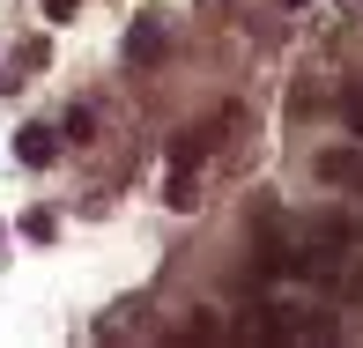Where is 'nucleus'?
<instances>
[{"mask_svg":"<svg viewBox=\"0 0 363 348\" xmlns=\"http://www.w3.org/2000/svg\"><path fill=\"white\" fill-rule=\"evenodd\" d=\"M126 60L148 67V60H163V15H141L134 30H126Z\"/></svg>","mask_w":363,"mask_h":348,"instance_id":"obj_3","label":"nucleus"},{"mask_svg":"<svg viewBox=\"0 0 363 348\" xmlns=\"http://www.w3.org/2000/svg\"><path fill=\"white\" fill-rule=\"evenodd\" d=\"M15 156H23L30 171H45V163L60 156V134H52V126H23V141H15Z\"/></svg>","mask_w":363,"mask_h":348,"instance_id":"obj_4","label":"nucleus"},{"mask_svg":"<svg viewBox=\"0 0 363 348\" xmlns=\"http://www.w3.org/2000/svg\"><path fill=\"white\" fill-rule=\"evenodd\" d=\"M349 119H356V141H363V96H356V111H349Z\"/></svg>","mask_w":363,"mask_h":348,"instance_id":"obj_7","label":"nucleus"},{"mask_svg":"<svg viewBox=\"0 0 363 348\" xmlns=\"http://www.w3.org/2000/svg\"><path fill=\"white\" fill-rule=\"evenodd\" d=\"M23 237L52 245V237H60V215H52V208H30V215H23Z\"/></svg>","mask_w":363,"mask_h":348,"instance_id":"obj_5","label":"nucleus"},{"mask_svg":"<svg viewBox=\"0 0 363 348\" xmlns=\"http://www.w3.org/2000/svg\"><path fill=\"white\" fill-rule=\"evenodd\" d=\"M289 8H304V0H289Z\"/></svg>","mask_w":363,"mask_h":348,"instance_id":"obj_8","label":"nucleus"},{"mask_svg":"<svg viewBox=\"0 0 363 348\" xmlns=\"http://www.w3.org/2000/svg\"><path fill=\"white\" fill-rule=\"evenodd\" d=\"M223 126H230V111H216V119H208V126H193V134H178V148H171V156H178V171H193V163H201L208 148L223 141Z\"/></svg>","mask_w":363,"mask_h":348,"instance_id":"obj_2","label":"nucleus"},{"mask_svg":"<svg viewBox=\"0 0 363 348\" xmlns=\"http://www.w3.org/2000/svg\"><path fill=\"white\" fill-rule=\"evenodd\" d=\"M319 186H363V148H319Z\"/></svg>","mask_w":363,"mask_h":348,"instance_id":"obj_1","label":"nucleus"},{"mask_svg":"<svg viewBox=\"0 0 363 348\" xmlns=\"http://www.w3.org/2000/svg\"><path fill=\"white\" fill-rule=\"evenodd\" d=\"M89 126H96V111L74 104V111H67V141H89Z\"/></svg>","mask_w":363,"mask_h":348,"instance_id":"obj_6","label":"nucleus"}]
</instances>
